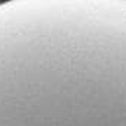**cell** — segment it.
Returning a JSON list of instances; mask_svg holds the SVG:
<instances>
[{
	"label": "cell",
	"instance_id": "1",
	"mask_svg": "<svg viewBox=\"0 0 126 126\" xmlns=\"http://www.w3.org/2000/svg\"><path fill=\"white\" fill-rule=\"evenodd\" d=\"M0 126H126V0L0 3Z\"/></svg>",
	"mask_w": 126,
	"mask_h": 126
}]
</instances>
